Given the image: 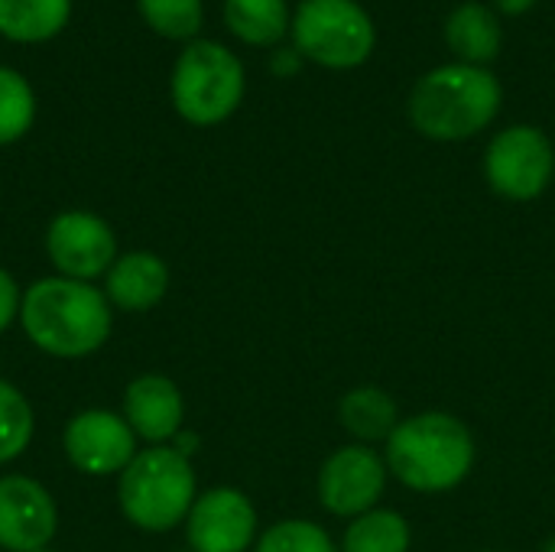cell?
<instances>
[{
    "instance_id": "1",
    "label": "cell",
    "mask_w": 555,
    "mask_h": 552,
    "mask_svg": "<svg viewBox=\"0 0 555 552\" xmlns=\"http://www.w3.org/2000/svg\"><path fill=\"white\" fill-rule=\"evenodd\" d=\"M20 325L42 355L75 361L104 348L114 329V309L94 283L55 273L23 290Z\"/></svg>"
},
{
    "instance_id": "2",
    "label": "cell",
    "mask_w": 555,
    "mask_h": 552,
    "mask_svg": "<svg viewBox=\"0 0 555 552\" xmlns=\"http://www.w3.org/2000/svg\"><path fill=\"white\" fill-rule=\"evenodd\" d=\"M384 462L390 478L406 491L449 495L475 472L478 442L459 416L426 410L400 420L393 436L384 442Z\"/></svg>"
},
{
    "instance_id": "3",
    "label": "cell",
    "mask_w": 555,
    "mask_h": 552,
    "mask_svg": "<svg viewBox=\"0 0 555 552\" xmlns=\"http://www.w3.org/2000/svg\"><path fill=\"white\" fill-rule=\"evenodd\" d=\"M504 104V88L491 68L449 62L426 72L406 101L416 133L436 143H462L488 130Z\"/></svg>"
},
{
    "instance_id": "4",
    "label": "cell",
    "mask_w": 555,
    "mask_h": 552,
    "mask_svg": "<svg viewBox=\"0 0 555 552\" xmlns=\"http://www.w3.org/2000/svg\"><path fill=\"white\" fill-rule=\"evenodd\" d=\"M198 498L192 459L176 446H146L117 475V504L127 524L143 534H169L185 524Z\"/></svg>"
},
{
    "instance_id": "5",
    "label": "cell",
    "mask_w": 555,
    "mask_h": 552,
    "mask_svg": "<svg viewBox=\"0 0 555 552\" xmlns=\"http://www.w3.org/2000/svg\"><path fill=\"white\" fill-rule=\"evenodd\" d=\"M244 91L247 75L241 59L215 39L185 42L169 75L172 107L192 127H218L234 117Z\"/></svg>"
},
{
    "instance_id": "6",
    "label": "cell",
    "mask_w": 555,
    "mask_h": 552,
    "mask_svg": "<svg viewBox=\"0 0 555 552\" xmlns=\"http://www.w3.org/2000/svg\"><path fill=\"white\" fill-rule=\"evenodd\" d=\"M289 36L302 59L332 72L361 68L377 49V26L358 0H302Z\"/></svg>"
},
{
    "instance_id": "7",
    "label": "cell",
    "mask_w": 555,
    "mask_h": 552,
    "mask_svg": "<svg viewBox=\"0 0 555 552\" xmlns=\"http://www.w3.org/2000/svg\"><path fill=\"white\" fill-rule=\"evenodd\" d=\"M553 176L555 146L540 127H504L485 150V179L491 192L507 202L540 198L553 185Z\"/></svg>"
},
{
    "instance_id": "8",
    "label": "cell",
    "mask_w": 555,
    "mask_h": 552,
    "mask_svg": "<svg viewBox=\"0 0 555 552\" xmlns=\"http://www.w3.org/2000/svg\"><path fill=\"white\" fill-rule=\"evenodd\" d=\"M390 472L377 449L371 446H341L335 449L315 478L319 504L341 521H354L374 508H380V498L387 491Z\"/></svg>"
},
{
    "instance_id": "9",
    "label": "cell",
    "mask_w": 555,
    "mask_h": 552,
    "mask_svg": "<svg viewBox=\"0 0 555 552\" xmlns=\"http://www.w3.org/2000/svg\"><path fill=\"white\" fill-rule=\"evenodd\" d=\"M46 254L59 277L94 283L111 270L117 254V234L114 228L85 208L59 211L46 228Z\"/></svg>"
},
{
    "instance_id": "10",
    "label": "cell",
    "mask_w": 555,
    "mask_h": 552,
    "mask_svg": "<svg viewBox=\"0 0 555 552\" xmlns=\"http://www.w3.org/2000/svg\"><path fill=\"white\" fill-rule=\"evenodd\" d=\"M182 527L192 552H250L260 537L254 501L228 485L202 491Z\"/></svg>"
},
{
    "instance_id": "11",
    "label": "cell",
    "mask_w": 555,
    "mask_h": 552,
    "mask_svg": "<svg viewBox=\"0 0 555 552\" xmlns=\"http://www.w3.org/2000/svg\"><path fill=\"white\" fill-rule=\"evenodd\" d=\"M137 436L127 426V420L114 410H81L65 423L62 449L75 472L88 478H107L120 475L137 449Z\"/></svg>"
},
{
    "instance_id": "12",
    "label": "cell",
    "mask_w": 555,
    "mask_h": 552,
    "mask_svg": "<svg viewBox=\"0 0 555 552\" xmlns=\"http://www.w3.org/2000/svg\"><path fill=\"white\" fill-rule=\"evenodd\" d=\"M59 508L49 488L29 475L0 478V550L39 552L52 547Z\"/></svg>"
},
{
    "instance_id": "13",
    "label": "cell",
    "mask_w": 555,
    "mask_h": 552,
    "mask_svg": "<svg viewBox=\"0 0 555 552\" xmlns=\"http://www.w3.org/2000/svg\"><path fill=\"white\" fill-rule=\"evenodd\" d=\"M120 416L133 429V436L146 446H166L182 433L185 400L172 377L166 374H140L127 384Z\"/></svg>"
},
{
    "instance_id": "14",
    "label": "cell",
    "mask_w": 555,
    "mask_h": 552,
    "mask_svg": "<svg viewBox=\"0 0 555 552\" xmlns=\"http://www.w3.org/2000/svg\"><path fill=\"white\" fill-rule=\"evenodd\" d=\"M169 293V267L153 251L120 254L104 273V296L111 309L120 312H150Z\"/></svg>"
},
{
    "instance_id": "15",
    "label": "cell",
    "mask_w": 555,
    "mask_h": 552,
    "mask_svg": "<svg viewBox=\"0 0 555 552\" xmlns=\"http://www.w3.org/2000/svg\"><path fill=\"white\" fill-rule=\"evenodd\" d=\"M446 46L452 49L455 62L488 68L504 49L501 13L478 0L455 7L446 20Z\"/></svg>"
},
{
    "instance_id": "16",
    "label": "cell",
    "mask_w": 555,
    "mask_h": 552,
    "mask_svg": "<svg viewBox=\"0 0 555 552\" xmlns=\"http://www.w3.org/2000/svg\"><path fill=\"white\" fill-rule=\"evenodd\" d=\"M400 403L390 390L377 384H361L341 394L338 400V426L358 442V446H384L393 429L400 426Z\"/></svg>"
},
{
    "instance_id": "17",
    "label": "cell",
    "mask_w": 555,
    "mask_h": 552,
    "mask_svg": "<svg viewBox=\"0 0 555 552\" xmlns=\"http://www.w3.org/2000/svg\"><path fill=\"white\" fill-rule=\"evenodd\" d=\"M224 26L254 49H273L289 36L293 13L286 0H224Z\"/></svg>"
},
{
    "instance_id": "18",
    "label": "cell",
    "mask_w": 555,
    "mask_h": 552,
    "mask_svg": "<svg viewBox=\"0 0 555 552\" xmlns=\"http://www.w3.org/2000/svg\"><path fill=\"white\" fill-rule=\"evenodd\" d=\"M72 20V0H0V36L36 46L55 39Z\"/></svg>"
},
{
    "instance_id": "19",
    "label": "cell",
    "mask_w": 555,
    "mask_h": 552,
    "mask_svg": "<svg viewBox=\"0 0 555 552\" xmlns=\"http://www.w3.org/2000/svg\"><path fill=\"white\" fill-rule=\"evenodd\" d=\"M410 547H413L410 521L390 508H374L348 521L338 543L341 552H410Z\"/></svg>"
},
{
    "instance_id": "20",
    "label": "cell",
    "mask_w": 555,
    "mask_h": 552,
    "mask_svg": "<svg viewBox=\"0 0 555 552\" xmlns=\"http://www.w3.org/2000/svg\"><path fill=\"white\" fill-rule=\"evenodd\" d=\"M137 13L156 36L176 39V42L198 39L202 23H205L202 0H137Z\"/></svg>"
},
{
    "instance_id": "21",
    "label": "cell",
    "mask_w": 555,
    "mask_h": 552,
    "mask_svg": "<svg viewBox=\"0 0 555 552\" xmlns=\"http://www.w3.org/2000/svg\"><path fill=\"white\" fill-rule=\"evenodd\" d=\"M36 120L33 85L10 65H0V146H10L29 133Z\"/></svg>"
},
{
    "instance_id": "22",
    "label": "cell",
    "mask_w": 555,
    "mask_h": 552,
    "mask_svg": "<svg viewBox=\"0 0 555 552\" xmlns=\"http://www.w3.org/2000/svg\"><path fill=\"white\" fill-rule=\"evenodd\" d=\"M36 433V416L23 390L0 377V465L16 462Z\"/></svg>"
},
{
    "instance_id": "23",
    "label": "cell",
    "mask_w": 555,
    "mask_h": 552,
    "mask_svg": "<svg viewBox=\"0 0 555 552\" xmlns=\"http://www.w3.org/2000/svg\"><path fill=\"white\" fill-rule=\"evenodd\" d=\"M250 552H341L332 534L306 517H286L260 530Z\"/></svg>"
},
{
    "instance_id": "24",
    "label": "cell",
    "mask_w": 555,
    "mask_h": 552,
    "mask_svg": "<svg viewBox=\"0 0 555 552\" xmlns=\"http://www.w3.org/2000/svg\"><path fill=\"white\" fill-rule=\"evenodd\" d=\"M20 303H23L20 283L13 280V273H7V270L0 267V335H3L13 322H20Z\"/></svg>"
},
{
    "instance_id": "25",
    "label": "cell",
    "mask_w": 555,
    "mask_h": 552,
    "mask_svg": "<svg viewBox=\"0 0 555 552\" xmlns=\"http://www.w3.org/2000/svg\"><path fill=\"white\" fill-rule=\"evenodd\" d=\"M270 65H273V72H276V75H296V72L302 68V55H299V49H296V46H283V49H276V52H273Z\"/></svg>"
},
{
    "instance_id": "26",
    "label": "cell",
    "mask_w": 555,
    "mask_h": 552,
    "mask_svg": "<svg viewBox=\"0 0 555 552\" xmlns=\"http://www.w3.org/2000/svg\"><path fill=\"white\" fill-rule=\"evenodd\" d=\"M533 7H537V0H494V10L501 16H524Z\"/></svg>"
},
{
    "instance_id": "27",
    "label": "cell",
    "mask_w": 555,
    "mask_h": 552,
    "mask_svg": "<svg viewBox=\"0 0 555 552\" xmlns=\"http://www.w3.org/2000/svg\"><path fill=\"white\" fill-rule=\"evenodd\" d=\"M543 552H555V537L546 543V547H543Z\"/></svg>"
},
{
    "instance_id": "28",
    "label": "cell",
    "mask_w": 555,
    "mask_h": 552,
    "mask_svg": "<svg viewBox=\"0 0 555 552\" xmlns=\"http://www.w3.org/2000/svg\"><path fill=\"white\" fill-rule=\"evenodd\" d=\"M39 552H59V550H52V547H46V550H39Z\"/></svg>"
},
{
    "instance_id": "29",
    "label": "cell",
    "mask_w": 555,
    "mask_h": 552,
    "mask_svg": "<svg viewBox=\"0 0 555 552\" xmlns=\"http://www.w3.org/2000/svg\"><path fill=\"white\" fill-rule=\"evenodd\" d=\"M485 552H504V550H485Z\"/></svg>"
}]
</instances>
